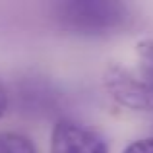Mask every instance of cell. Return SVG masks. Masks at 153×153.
<instances>
[{
	"label": "cell",
	"instance_id": "6da1fadb",
	"mask_svg": "<svg viewBox=\"0 0 153 153\" xmlns=\"http://www.w3.org/2000/svg\"><path fill=\"white\" fill-rule=\"evenodd\" d=\"M54 18L78 35H107L128 22V8L112 0H68L54 4Z\"/></svg>",
	"mask_w": 153,
	"mask_h": 153
},
{
	"label": "cell",
	"instance_id": "7a4b0ae2",
	"mask_svg": "<svg viewBox=\"0 0 153 153\" xmlns=\"http://www.w3.org/2000/svg\"><path fill=\"white\" fill-rule=\"evenodd\" d=\"M105 87L122 107L132 111H153V87L142 76L118 66H111L105 72Z\"/></svg>",
	"mask_w": 153,
	"mask_h": 153
},
{
	"label": "cell",
	"instance_id": "3957f363",
	"mask_svg": "<svg viewBox=\"0 0 153 153\" xmlns=\"http://www.w3.org/2000/svg\"><path fill=\"white\" fill-rule=\"evenodd\" d=\"M51 153H108V146L97 130L72 118H62L52 128Z\"/></svg>",
	"mask_w": 153,
	"mask_h": 153
},
{
	"label": "cell",
	"instance_id": "277c9868",
	"mask_svg": "<svg viewBox=\"0 0 153 153\" xmlns=\"http://www.w3.org/2000/svg\"><path fill=\"white\" fill-rule=\"evenodd\" d=\"M0 153H39L27 136L18 132H0Z\"/></svg>",
	"mask_w": 153,
	"mask_h": 153
},
{
	"label": "cell",
	"instance_id": "5b68a950",
	"mask_svg": "<svg viewBox=\"0 0 153 153\" xmlns=\"http://www.w3.org/2000/svg\"><path fill=\"white\" fill-rule=\"evenodd\" d=\"M140 66H142V78L153 87V41H142L138 45Z\"/></svg>",
	"mask_w": 153,
	"mask_h": 153
},
{
	"label": "cell",
	"instance_id": "8992f818",
	"mask_svg": "<svg viewBox=\"0 0 153 153\" xmlns=\"http://www.w3.org/2000/svg\"><path fill=\"white\" fill-rule=\"evenodd\" d=\"M122 153H153V136L151 138H142L132 142Z\"/></svg>",
	"mask_w": 153,
	"mask_h": 153
},
{
	"label": "cell",
	"instance_id": "52a82bcc",
	"mask_svg": "<svg viewBox=\"0 0 153 153\" xmlns=\"http://www.w3.org/2000/svg\"><path fill=\"white\" fill-rule=\"evenodd\" d=\"M8 103H10V97H8V89H6V85L0 82V118H2L4 112H6Z\"/></svg>",
	"mask_w": 153,
	"mask_h": 153
}]
</instances>
